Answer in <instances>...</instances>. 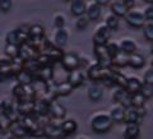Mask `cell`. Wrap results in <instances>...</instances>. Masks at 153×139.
Here are the masks:
<instances>
[{
  "mask_svg": "<svg viewBox=\"0 0 153 139\" xmlns=\"http://www.w3.org/2000/svg\"><path fill=\"white\" fill-rule=\"evenodd\" d=\"M124 137L128 139H137L140 135V124L137 123H124Z\"/></svg>",
  "mask_w": 153,
  "mask_h": 139,
  "instance_id": "cell-27",
  "label": "cell"
},
{
  "mask_svg": "<svg viewBox=\"0 0 153 139\" xmlns=\"http://www.w3.org/2000/svg\"><path fill=\"white\" fill-rule=\"evenodd\" d=\"M28 32H30V41H32L40 50L42 41L45 40V28L41 25H33L30 27Z\"/></svg>",
  "mask_w": 153,
  "mask_h": 139,
  "instance_id": "cell-14",
  "label": "cell"
},
{
  "mask_svg": "<svg viewBox=\"0 0 153 139\" xmlns=\"http://www.w3.org/2000/svg\"><path fill=\"white\" fill-rule=\"evenodd\" d=\"M105 23L111 31H117L119 27H120V17L115 16L114 13H110L105 19Z\"/></svg>",
  "mask_w": 153,
  "mask_h": 139,
  "instance_id": "cell-34",
  "label": "cell"
},
{
  "mask_svg": "<svg viewBox=\"0 0 153 139\" xmlns=\"http://www.w3.org/2000/svg\"><path fill=\"white\" fill-rule=\"evenodd\" d=\"M14 77L17 78L18 83H21V84H30V83H32L33 78H35V74H33L32 71L23 68L22 70H19Z\"/></svg>",
  "mask_w": 153,
  "mask_h": 139,
  "instance_id": "cell-31",
  "label": "cell"
},
{
  "mask_svg": "<svg viewBox=\"0 0 153 139\" xmlns=\"http://www.w3.org/2000/svg\"><path fill=\"white\" fill-rule=\"evenodd\" d=\"M4 52L8 57H17L19 56V45H16V44H5V49H4Z\"/></svg>",
  "mask_w": 153,
  "mask_h": 139,
  "instance_id": "cell-37",
  "label": "cell"
},
{
  "mask_svg": "<svg viewBox=\"0 0 153 139\" xmlns=\"http://www.w3.org/2000/svg\"><path fill=\"white\" fill-rule=\"evenodd\" d=\"M142 84H143V79H140L139 77H137V75H129V77H126L125 89L128 91L129 93L139 92Z\"/></svg>",
  "mask_w": 153,
  "mask_h": 139,
  "instance_id": "cell-26",
  "label": "cell"
},
{
  "mask_svg": "<svg viewBox=\"0 0 153 139\" xmlns=\"http://www.w3.org/2000/svg\"><path fill=\"white\" fill-rule=\"evenodd\" d=\"M139 92L144 96L146 100H149L153 97V84L151 83H146V82H143L142 84V87H140V91Z\"/></svg>",
  "mask_w": 153,
  "mask_h": 139,
  "instance_id": "cell-42",
  "label": "cell"
},
{
  "mask_svg": "<svg viewBox=\"0 0 153 139\" xmlns=\"http://www.w3.org/2000/svg\"><path fill=\"white\" fill-rule=\"evenodd\" d=\"M143 36L147 41L153 42V21H148L146 22V25L143 26Z\"/></svg>",
  "mask_w": 153,
  "mask_h": 139,
  "instance_id": "cell-38",
  "label": "cell"
},
{
  "mask_svg": "<svg viewBox=\"0 0 153 139\" xmlns=\"http://www.w3.org/2000/svg\"><path fill=\"white\" fill-rule=\"evenodd\" d=\"M123 1L126 4V7H128L129 9L134 8V7H135V4H137V0H123Z\"/></svg>",
  "mask_w": 153,
  "mask_h": 139,
  "instance_id": "cell-48",
  "label": "cell"
},
{
  "mask_svg": "<svg viewBox=\"0 0 153 139\" xmlns=\"http://www.w3.org/2000/svg\"><path fill=\"white\" fill-rule=\"evenodd\" d=\"M146 109L144 107H134V106H129L125 109V120L124 123H137L140 124L143 117L146 116Z\"/></svg>",
  "mask_w": 153,
  "mask_h": 139,
  "instance_id": "cell-8",
  "label": "cell"
},
{
  "mask_svg": "<svg viewBox=\"0 0 153 139\" xmlns=\"http://www.w3.org/2000/svg\"><path fill=\"white\" fill-rule=\"evenodd\" d=\"M10 124H12L10 117H9L8 115L5 114L3 105H1V102H0V132H1V133H7V132H9Z\"/></svg>",
  "mask_w": 153,
  "mask_h": 139,
  "instance_id": "cell-32",
  "label": "cell"
},
{
  "mask_svg": "<svg viewBox=\"0 0 153 139\" xmlns=\"http://www.w3.org/2000/svg\"><path fill=\"white\" fill-rule=\"evenodd\" d=\"M89 23H91L89 18L85 16V14H83V16H80V17H76L75 28H76V30H79V31H83V30H85V28L88 27Z\"/></svg>",
  "mask_w": 153,
  "mask_h": 139,
  "instance_id": "cell-40",
  "label": "cell"
},
{
  "mask_svg": "<svg viewBox=\"0 0 153 139\" xmlns=\"http://www.w3.org/2000/svg\"><path fill=\"white\" fill-rule=\"evenodd\" d=\"M146 4H153V0H143Z\"/></svg>",
  "mask_w": 153,
  "mask_h": 139,
  "instance_id": "cell-50",
  "label": "cell"
},
{
  "mask_svg": "<svg viewBox=\"0 0 153 139\" xmlns=\"http://www.w3.org/2000/svg\"><path fill=\"white\" fill-rule=\"evenodd\" d=\"M106 47L108 50V54L111 55V57H115L119 52H120V47H119V42L117 41H114V40H108L107 44H106Z\"/></svg>",
  "mask_w": 153,
  "mask_h": 139,
  "instance_id": "cell-41",
  "label": "cell"
},
{
  "mask_svg": "<svg viewBox=\"0 0 153 139\" xmlns=\"http://www.w3.org/2000/svg\"><path fill=\"white\" fill-rule=\"evenodd\" d=\"M54 44L59 47H65L69 42V31L66 30L65 27H61V28H56L55 32H54Z\"/></svg>",
  "mask_w": 153,
  "mask_h": 139,
  "instance_id": "cell-16",
  "label": "cell"
},
{
  "mask_svg": "<svg viewBox=\"0 0 153 139\" xmlns=\"http://www.w3.org/2000/svg\"><path fill=\"white\" fill-rule=\"evenodd\" d=\"M110 7V12L114 13L115 16L124 18L126 16V13L129 10V8L126 7V4L123 1V0H111L108 4Z\"/></svg>",
  "mask_w": 153,
  "mask_h": 139,
  "instance_id": "cell-19",
  "label": "cell"
},
{
  "mask_svg": "<svg viewBox=\"0 0 153 139\" xmlns=\"http://www.w3.org/2000/svg\"><path fill=\"white\" fill-rule=\"evenodd\" d=\"M103 94H105V87L102 84H98L97 82H96V84L91 85L87 91V96H88L89 101H92V102L100 101L103 97Z\"/></svg>",
  "mask_w": 153,
  "mask_h": 139,
  "instance_id": "cell-22",
  "label": "cell"
},
{
  "mask_svg": "<svg viewBox=\"0 0 153 139\" xmlns=\"http://www.w3.org/2000/svg\"><path fill=\"white\" fill-rule=\"evenodd\" d=\"M108 114L111 116L114 124H123L125 120V107L119 103L112 105L108 110Z\"/></svg>",
  "mask_w": 153,
  "mask_h": 139,
  "instance_id": "cell-17",
  "label": "cell"
},
{
  "mask_svg": "<svg viewBox=\"0 0 153 139\" xmlns=\"http://www.w3.org/2000/svg\"><path fill=\"white\" fill-rule=\"evenodd\" d=\"M50 101L47 96H42V97H37L35 100V114L40 117H49V110H50Z\"/></svg>",
  "mask_w": 153,
  "mask_h": 139,
  "instance_id": "cell-10",
  "label": "cell"
},
{
  "mask_svg": "<svg viewBox=\"0 0 153 139\" xmlns=\"http://www.w3.org/2000/svg\"><path fill=\"white\" fill-rule=\"evenodd\" d=\"M94 1L97 3V4H100L101 7H107L111 0H94Z\"/></svg>",
  "mask_w": 153,
  "mask_h": 139,
  "instance_id": "cell-49",
  "label": "cell"
},
{
  "mask_svg": "<svg viewBox=\"0 0 153 139\" xmlns=\"http://www.w3.org/2000/svg\"><path fill=\"white\" fill-rule=\"evenodd\" d=\"M17 30V37H18V44L21 45L23 42H27L30 40V32L28 30L30 28H26V27H19V28H16Z\"/></svg>",
  "mask_w": 153,
  "mask_h": 139,
  "instance_id": "cell-39",
  "label": "cell"
},
{
  "mask_svg": "<svg viewBox=\"0 0 153 139\" xmlns=\"http://www.w3.org/2000/svg\"><path fill=\"white\" fill-rule=\"evenodd\" d=\"M38 54H40L38 47L30 40L19 45V56H21L23 60L35 59V57H37Z\"/></svg>",
  "mask_w": 153,
  "mask_h": 139,
  "instance_id": "cell-9",
  "label": "cell"
},
{
  "mask_svg": "<svg viewBox=\"0 0 153 139\" xmlns=\"http://www.w3.org/2000/svg\"><path fill=\"white\" fill-rule=\"evenodd\" d=\"M112 100L115 103H119L124 107L131 106V93H129L125 88L123 87H116V89L112 93Z\"/></svg>",
  "mask_w": 153,
  "mask_h": 139,
  "instance_id": "cell-11",
  "label": "cell"
},
{
  "mask_svg": "<svg viewBox=\"0 0 153 139\" xmlns=\"http://www.w3.org/2000/svg\"><path fill=\"white\" fill-rule=\"evenodd\" d=\"M13 8V0H0V12L8 13Z\"/></svg>",
  "mask_w": 153,
  "mask_h": 139,
  "instance_id": "cell-44",
  "label": "cell"
},
{
  "mask_svg": "<svg viewBox=\"0 0 153 139\" xmlns=\"http://www.w3.org/2000/svg\"><path fill=\"white\" fill-rule=\"evenodd\" d=\"M60 125H61V130H63L64 137H68V135H73V134L78 130V123L74 119H66L64 117L63 120L60 121Z\"/></svg>",
  "mask_w": 153,
  "mask_h": 139,
  "instance_id": "cell-23",
  "label": "cell"
},
{
  "mask_svg": "<svg viewBox=\"0 0 153 139\" xmlns=\"http://www.w3.org/2000/svg\"><path fill=\"white\" fill-rule=\"evenodd\" d=\"M111 33L112 31L106 26V23H102L100 25L92 36V41L93 45H105L107 44L108 40H111Z\"/></svg>",
  "mask_w": 153,
  "mask_h": 139,
  "instance_id": "cell-4",
  "label": "cell"
},
{
  "mask_svg": "<svg viewBox=\"0 0 153 139\" xmlns=\"http://www.w3.org/2000/svg\"><path fill=\"white\" fill-rule=\"evenodd\" d=\"M64 1H66V3H70V1H71V0H64Z\"/></svg>",
  "mask_w": 153,
  "mask_h": 139,
  "instance_id": "cell-53",
  "label": "cell"
},
{
  "mask_svg": "<svg viewBox=\"0 0 153 139\" xmlns=\"http://www.w3.org/2000/svg\"><path fill=\"white\" fill-rule=\"evenodd\" d=\"M125 19L126 25L131 28H135V30H140L143 28V26L146 25V18H144V14H143V10H139V9H135V8H131L129 9L126 16L124 17Z\"/></svg>",
  "mask_w": 153,
  "mask_h": 139,
  "instance_id": "cell-3",
  "label": "cell"
},
{
  "mask_svg": "<svg viewBox=\"0 0 153 139\" xmlns=\"http://www.w3.org/2000/svg\"><path fill=\"white\" fill-rule=\"evenodd\" d=\"M114 121L108 112L100 111L93 114L89 119V126L96 134H105L111 130Z\"/></svg>",
  "mask_w": 153,
  "mask_h": 139,
  "instance_id": "cell-1",
  "label": "cell"
},
{
  "mask_svg": "<svg viewBox=\"0 0 153 139\" xmlns=\"http://www.w3.org/2000/svg\"><path fill=\"white\" fill-rule=\"evenodd\" d=\"M151 66H152V68H153V59H152V61H151Z\"/></svg>",
  "mask_w": 153,
  "mask_h": 139,
  "instance_id": "cell-52",
  "label": "cell"
},
{
  "mask_svg": "<svg viewBox=\"0 0 153 139\" xmlns=\"http://www.w3.org/2000/svg\"><path fill=\"white\" fill-rule=\"evenodd\" d=\"M111 66H112V68H117V69H121V68H125V66H128V54L120 51L116 56L112 57Z\"/></svg>",
  "mask_w": 153,
  "mask_h": 139,
  "instance_id": "cell-33",
  "label": "cell"
},
{
  "mask_svg": "<svg viewBox=\"0 0 153 139\" xmlns=\"http://www.w3.org/2000/svg\"><path fill=\"white\" fill-rule=\"evenodd\" d=\"M143 82L153 84V68L152 66L144 71V74H143Z\"/></svg>",
  "mask_w": 153,
  "mask_h": 139,
  "instance_id": "cell-47",
  "label": "cell"
},
{
  "mask_svg": "<svg viewBox=\"0 0 153 139\" xmlns=\"http://www.w3.org/2000/svg\"><path fill=\"white\" fill-rule=\"evenodd\" d=\"M110 73H111V66H103L100 63L89 64L88 68L85 69L87 79L92 80V82H94V83L96 82L101 83L107 75H110Z\"/></svg>",
  "mask_w": 153,
  "mask_h": 139,
  "instance_id": "cell-2",
  "label": "cell"
},
{
  "mask_svg": "<svg viewBox=\"0 0 153 139\" xmlns=\"http://www.w3.org/2000/svg\"><path fill=\"white\" fill-rule=\"evenodd\" d=\"M93 52L97 59V63H100L103 66H111L112 64V57L108 54V50L105 45H93Z\"/></svg>",
  "mask_w": 153,
  "mask_h": 139,
  "instance_id": "cell-7",
  "label": "cell"
},
{
  "mask_svg": "<svg viewBox=\"0 0 153 139\" xmlns=\"http://www.w3.org/2000/svg\"><path fill=\"white\" fill-rule=\"evenodd\" d=\"M101 14H102V7L97 4L92 0V1L87 3V9H85V16L89 18L91 22H94L97 21L98 18H101Z\"/></svg>",
  "mask_w": 153,
  "mask_h": 139,
  "instance_id": "cell-18",
  "label": "cell"
},
{
  "mask_svg": "<svg viewBox=\"0 0 153 139\" xmlns=\"http://www.w3.org/2000/svg\"><path fill=\"white\" fill-rule=\"evenodd\" d=\"M9 132H10L12 135L16 137V138H23V137H27L28 135L27 129L25 128L23 123L19 120V119H18V120L12 121L10 128H9Z\"/></svg>",
  "mask_w": 153,
  "mask_h": 139,
  "instance_id": "cell-28",
  "label": "cell"
},
{
  "mask_svg": "<svg viewBox=\"0 0 153 139\" xmlns=\"http://www.w3.org/2000/svg\"><path fill=\"white\" fill-rule=\"evenodd\" d=\"M66 116V107L61 102L57 101V98H51L50 101V110H49V117L52 120H63Z\"/></svg>",
  "mask_w": 153,
  "mask_h": 139,
  "instance_id": "cell-6",
  "label": "cell"
},
{
  "mask_svg": "<svg viewBox=\"0 0 153 139\" xmlns=\"http://www.w3.org/2000/svg\"><path fill=\"white\" fill-rule=\"evenodd\" d=\"M10 77H14L13 61L5 55V57H0V80L8 79Z\"/></svg>",
  "mask_w": 153,
  "mask_h": 139,
  "instance_id": "cell-15",
  "label": "cell"
},
{
  "mask_svg": "<svg viewBox=\"0 0 153 139\" xmlns=\"http://www.w3.org/2000/svg\"><path fill=\"white\" fill-rule=\"evenodd\" d=\"M65 23H66V19L63 13H56L54 16V27L55 28L65 27Z\"/></svg>",
  "mask_w": 153,
  "mask_h": 139,
  "instance_id": "cell-43",
  "label": "cell"
},
{
  "mask_svg": "<svg viewBox=\"0 0 153 139\" xmlns=\"http://www.w3.org/2000/svg\"><path fill=\"white\" fill-rule=\"evenodd\" d=\"M149 51H151V54L153 55V42H152V45H151V50Z\"/></svg>",
  "mask_w": 153,
  "mask_h": 139,
  "instance_id": "cell-51",
  "label": "cell"
},
{
  "mask_svg": "<svg viewBox=\"0 0 153 139\" xmlns=\"http://www.w3.org/2000/svg\"><path fill=\"white\" fill-rule=\"evenodd\" d=\"M66 80L73 85L74 88H78L80 85H83L87 80V75L83 71V69L80 68H76L74 70H70L68 71V77H66Z\"/></svg>",
  "mask_w": 153,
  "mask_h": 139,
  "instance_id": "cell-13",
  "label": "cell"
},
{
  "mask_svg": "<svg viewBox=\"0 0 153 139\" xmlns=\"http://www.w3.org/2000/svg\"><path fill=\"white\" fill-rule=\"evenodd\" d=\"M52 75H54V64H50V65L41 66L35 73V78H40L49 82V80L52 79Z\"/></svg>",
  "mask_w": 153,
  "mask_h": 139,
  "instance_id": "cell-29",
  "label": "cell"
},
{
  "mask_svg": "<svg viewBox=\"0 0 153 139\" xmlns=\"http://www.w3.org/2000/svg\"><path fill=\"white\" fill-rule=\"evenodd\" d=\"M60 64L63 66V69L66 71L80 68V56L75 52H64V55L60 60Z\"/></svg>",
  "mask_w": 153,
  "mask_h": 139,
  "instance_id": "cell-5",
  "label": "cell"
},
{
  "mask_svg": "<svg viewBox=\"0 0 153 139\" xmlns=\"http://www.w3.org/2000/svg\"><path fill=\"white\" fill-rule=\"evenodd\" d=\"M146 65V57L139 52L134 51L128 55V66L133 69H142Z\"/></svg>",
  "mask_w": 153,
  "mask_h": 139,
  "instance_id": "cell-21",
  "label": "cell"
},
{
  "mask_svg": "<svg viewBox=\"0 0 153 139\" xmlns=\"http://www.w3.org/2000/svg\"><path fill=\"white\" fill-rule=\"evenodd\" d=\"M111 79L115 84V87H123L125 88L126 85V75L123 74V71H120L117 68H112L111 66Z\"/></svg>",
  "mask_w": 153,
  "mask_h": 139,
  "instance_id": "cell-30",
  "label": "cell"
},
{
  "mask_svg": "<svg viewBox=\"0 0 153 139\" xmlns=\"http://www.w3.org/2000/svg\"><path fill=\"white\" fill-rule=\"evenodd\" d=\"M12 94H13V98L16 101H19V100H23L26 98V91H25V84H21L18 83L13 87V91H12Z\"/></svg>",
  "mask_w": 153,
  "mask_h": 139,
  "instance_id": "cell-36",
  "label": "cell"
},
{
  "mask_svg": "<svg viewBox=\"0 0 153 139\" xmlns=\"http://www.w3.org/2000/svg\"><path fill=\"white\" fill-rule=\"evenodd\" d=\"M146 102H147V100L140 92L131 93V106L138 107V109L139 107H146Z\"/></svg>",
  "mask_w": 153,
  "mask_h": 139,
  "instance_id": "cell-35",
  "label": "cell"
},
{
  "mask_svg": "<svg viewBox=\"0 0 153 139\" xmlns=\"http://www.w3.org/2000/svg\"><path fill=\"white\" fill-rule=\"evenodd\" d=\"M119 47H120V50L123 52H125V54H131V52L137 51L138 49V44L137 41L134 40V38H130V37H124L121 38L120 41H119Z\"/></svg>",
  "mask_w": 153,
  "mask_h": 139,
  "instance_id": "cell-25",
  "label": "cell"
},
{
  "mask_svg": "<svg viewBox=\"0 0 153 139\" xmlns=\"http://www.w3.org/2000/svg\"><path fill=\"white\" fill-rule=\"evenodd\" d=\"M16 102H17V110L21 116L22 115H30L32 112H35V100L23 98Z\"/></svg>",
  "mask_w": 153,
  "mask_h": 139,
  "instance_id": "cell-20",
  "label": "cell"
},
{
  "mask_svg": "<svg viewBox=\"0 0 153 139\" xmlns=\"http://www.w3.org/2000/svg\"><path fill=\"white\" fill-rule=\"evenodd\" d=\"M70 4V13L71 16L80 17L85 14V9H87V0H71L69 3Z\"/></svg>",
  "mask_w": 153,
  "mask_h": 139,
  "instance_id": "cell-24",
  "label": "cell"
},
{
  "mask_svg": "<svg viewBox=\"0 0 153 139\" xmlns=\"http://www.w3.org/2000/svg\"><path fill=\"white\" fill-rule=\"evenodd\" d=\"M8 44H16V45H19L18 44V37H17V30H12L7 33V40H5Z\"/></svg>",
  "mask_w": 153,
  "mask_h": 139,
  "instance_id": "cell-45",
  "label": "cell"
},
{
  "mask_svg": "<svg viewBox=\"0 0 153 139\" xmlns=\"http://www.w3.org/2000/svg\"><path fill=\"white\" fill-rule=\"evenodd\" d=\"M143 14H144L146 21H153V4H147V7L143 9Z\"/></svg>",
  "mask_w": 153,
  "mask_h": 139,
  "instance_id": "cell-46",
  "label": "cell"
},
{
  "mask_svg": "<svg viewBox=\"0 0 153 139\" xmlns=\"http://www.w3.org/2000/svg\"><path fill=\"white\" fill-rule=\"evenodd\" d=\"M42 129H44V135L47 137V138H61V137H64L60 123H56V120H52V119H50V121H47L45 125L42 126Z\"/></svg>",
  "mask_w": 153,
  "mask_h": 139,
  "instance_id": "cell-12",
  "label": "cell"
}]
</instances>
